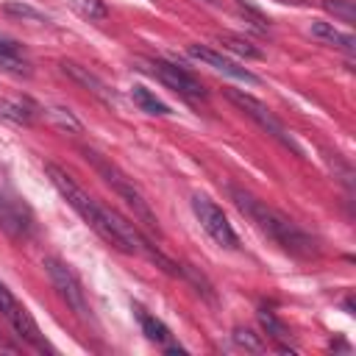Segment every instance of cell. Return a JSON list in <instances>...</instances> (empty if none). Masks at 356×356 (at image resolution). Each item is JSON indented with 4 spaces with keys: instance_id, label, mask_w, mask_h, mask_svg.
Segmentation results:
<instances>
[{
    "instance_id": "6da1fadb",
    "label": "cell",
    "mask_w": 356,
    "mask_h": 356,
    "mask_svg": "<svg viewBox=\"0 0 356 356\" xmlns=\"http://www.w3.org/2000/svg\"><path fill=\"white\" fill-rule=\"evenodd\" d=\"M44 172H47V178L53 181V186L61 192V197L83 217V222H89V228L100 236V239H106L111 248H117L120 253H139V239H142V234L125 220V217H120L114 209H108V206H100L86 189H81L78 184H75V178L67 172V170H61L58 164H44Z\"/></svg>"
},
{
    "instance_id": "7a4b0ae2",
    "label": "cell",
    "mask_w": 356,
    "mask_h": 356,
    "mask_svg": "<svg viewBox=\"0 0 356 356\" xmlns=\"http://www.w3.org/2000/svg\"><path fill=\"white\" fill-rule=\"evenodd\" d=\"M228 195H231L234 206H236L264 236H270L281 250H286V253H292V256H300V259H309V256L317 253V245H314V239H312L306 231H300L289 217H284L281 211H275L273 206H267L264 200H259L256 195H250L248 189H242V186H228Z\"/></svg>"
},
{
    "instance_id": "3957f363",
    "label": "cell",
    "mask_w": 356,
    "mask_h": 356,
    "mask_svg": "<svg viewBox=\"0 0 356 356\" xmlns=\"http://www.w3.org/2000/svg\"><path fill=\"white\" fill-rule=\"evenodd\" d=\"M83 153V159L97 170V175L128 203V209L134 211V217L139 220V222H145V228L147 231H153V234H161V228H159V220H156V214L150 211V206H147V200H145V195L139 192V186L117 167V164H111L108 159H103L97 150H92V147H83L81 150Z\"/></svg>"
},
{
    "instance_id": "277c9868",
    "label": "cell",
    "mask_w": 356,
    "mask_h": 356,
    "mask_svg": "<svg viewBox=\"0 0 356 356\" xmlns=\"http://www.w3.org/2000/svg\"><path fill=\"white\" fill-rule=\"evenodd\" d=\"M225 97L234 103V106H239L261 131H267L278 145H284L286 150H292L295 156H303V150H300V145L292 139V134L281 125V120L261 103V100H256L253 95H248V92H239V89H225Z\"/></svg>"
},
{
    "instance_id": "5b68a950",
    "label": "cell",
    "mask_w": 356,
    "mask_h": 356,
    "mask_svg": "<svg viewBox=\"0 0 356 356\" xmlns=\"http://www.w3.org/2000/svg\"><path fill=\"white\" fill-rule=\"evenodd\" d=\"M0 228L17 242L28 239L33 231V214L3 170H0Z\"/></svg>"
},
{
    "instance_id": "8992f818",
    "label": "cell",
    "mask_w": 356,
    "mask_h": 356,
    "mask_svg": "<svg viewBox=\"0 0 356 356\" xmlns=\"http://www.w3.org/2000/svg\"><path fill=\"white\" fill-rule=\"evenodd\" d=\"M44 270H47V278H50V284L56 286L58 298L67 303V309L75 312L81 320H89V300H86V292H83L78 275L72 273V267L64 264V261L56 259V256H47V259H44Z\"/></svg>"
},
{
    "instance_id": "52a82bcc",
    "label": "cell",
    "mask_w": 356,
    "mask_h": 356,
    "mask_svg": "<svg viewBox=\"0 0 356 356\" xmlns=\"http://www.w3.org/2000/svg\"><path fill=\"white\" fill-rule=\"evenodd\" d=\"M192 211H195L200 228H203L220 248H225V250H236V248H239V236L234 234L228 217L222 214V209H220L214 200H209L206 195H192Z\"/></svg>"
},
{
    "instance_id": "ba28073f",
    "label": "cell",
    "mask_w": 356,
    "mask_h": 356,
    "mask_svg": "<svg viewBox=\"0 0 356 356\" xmlns=\"http://www.w3.org/2000/svg\"><path fill=\"white\" fill-rule=\"evenodd\" d=\"M0 314L8 320V325L17 331L19 339H25L31 348L36 350H50V345L44 342V337L39 334V325L33 323V317L28 314L25 306H19V300L11 295V289L0 281Z\"/></svg>"
},
{
    "instance_id": "9c48e42d",
    "label": "cell",
    "mask_w": 356,
    "mask_h": 356,
    "mask_svg": "<svg viewBox=\"0 0 356 356\" xmlns=\"http://www.w3.org/2000/svg\"><path fill=\"white\" fill-rule=\"evenodd\" d=\"M142 64H145V70H147L150 75H156L164 86H170V89L178 92L181 97L206 100L203 83H200L192 72H186L184 67H178V64H172V61H164V58H147V61H142Z\"/></svg>"
},
{
    "instance_id": "30bf717a",
    "label": "cell",
    "mask_w": 356,
    "mask_h": 356,
    "mask_svg": "<svg viewBox=\"0 0 356 356\" xmlns=\"http://www.w3.org/2000/svg\"><path fill=\"white\" fill-rule=\"evenodd\" d=\"M186 53H189L192 58H200L203 64L214 67V70L222 72V75H231V78L245 81V83H259V78H256L250 70L239 67L234 58H225L222 53H217V50H211V47H206V44H186Z\"/></svg>"
},
{
    "instance_id": "8fae6325",
    "label": "cell",
    "mask_w": 356,
    "mask_h": 356,
    "mask_svg": "<svg viewBox=\"0 0 356 356\" xmlns=\"http://www.w3.org/2000/svg\"><path fill=\"white\" fill-rule=\"evenodd\" d=\"M58 67H61V72H64L70 81H75L78 86H83L86 92H92L95 97H100L103 103H111V100H114L111 89H108L95 72H89V67H83V64H78V61H67V58H64Z\"/></svg>"
},
{
    "instance_id": "7c38bea8",
    "label": "cell",
    "mask_w": 356,
    "mask_h": 356,
    "mask_svg": "<svg viewBox=\"0 0 356 356\" xmlns=\"http://www.w3.org/2000/svg\"><path fill=\"white\" fill-rule=\"evenodd\" d=\"M0 70L3 72H11V75H31V64L22 53V44L8 39V36H0Z\"/></svg>"
},
{
    "instance_id": "4fadbf2b",
    "label": "cell",
    "mask_w": 356,
    "mask_h": 356,
    "mask_svg": "<svg viewBox=\"0 0 356 356\" xmlns=\"http://www.w3.org/2000/svg\"><path fill=\"white\" fill-rule=\"evenodd\" d=\"M312 36L314 39H320L323 44H331V47H339V50H345V53H353V47H356V39L350 36V33H345V31H339V28H334L331 22H312Z\"/></svg>"
},
{
    "instance_id": "5bb4252c",
    "label": "cell",
    "mask_w": 356,
    "mask_h": 356,
    "mask_svg": "<svg viewBox=\"0 0 356 356\" xmlns=\"http://www.w3.org/2000/svg\"><path fill=\"white\" fill-rule=\"evenodd\" d=\"M0 117L17 122V125H31L36 117V106L31 100H19V97H3L0 100Z\"/></svg>"
},
{
    "instance_id": "9a60e30c",
    "label": "cell",
    "mask_w": 356,
    "mask_h": 356,
    "mask_svg": "<svg viewBox=\"0 0 356 356\" xmlns=\"http://www.w3.org/2000/svg\"><path fill=\"white\" fill-rule=\"evenodd\" d=\"M131 97H134V103H136L145 114H153V117H167V114H170V106H167L164 100H159L150 89L139 86V83L131 89Z\"/></svg>"
},
{
    "instance_id": "2e32d148",
    "label": "cell",
    "mask_w": 356,
    "mask_h": 356,
    "mask_svg": "<svg viewBox=\"0 0 356 356\" xmlns=\"http://www.w3.org/2000/svg\"><path fill=\"white\" fill-rule=\"evenodd\" d=\"M139 323H142V331H145V337H147L150 342L170 345L172 334H170V328H167L159 317H153V314H147V312H142V309H139Z\"/></svg>"
},
{
    "instance_id": "e0dca14e",
    "label": "cell",
    "mask_w": 356,
    "mask_h": 356,
    "mask_svg": "<svg viewBox=\"0 0 356 356\" xmlns=\"http://www.w3.org/2000/svg\"><path fill=\"white\" fill-rule=\"evenodd\" d=\"M217 42H220L225 50H234V53H239V56H245V58H261V50H259V47H253L248 39H239V36L222 33V36H217Z\"/></svg>"
},
{
    "instance_id": "ac0fdd59",
    "label": "cell",
    "mask_w": 356,
    "mask_h": 356,
    "mask_svg": "<svg viewBox=\"0 0 356 356\" xmlns=\"http://www.w3.org/2000/svg\"><path fill=\"white\" fill-rule=\"evenodd\" d=\"M259 323H261V328L273 337V339H278V342H284V339H289V331H286V325L273 314V312H267V309H259Z\"/></svg>"
},
{
    "instance_id": "d6986e66",
    "label": "cell",
    "mask_w": 356,
    "mask_h": 356,
    "mask_svg": "<svg viewBox=\"0 0 356 356\" xmlns=\"http://www.w3.org/2000/svg\"><path fill=\"white\" fill-rule=\"evenodd\" d=\"M323 6H325L328 14L339 17L342 22H356V8H353L350 0H323Z\"/></svg>"
},
{
    "instance_id": "ffe728a7",
    "label": "cell",
    "mask_w": 356,
    "mask_h": 356,
    "mask_svg": "<svg viewBox=\"0 0 356 356\" xmlns=\"http://www.w3.org/2000/svg\"><path fill=\"white\" fill-rule=\"evenodd\" d=\"M236 8H239V14L256 28V31H267V25H270V19L259 11V8H253L250 3H245V0H236Z\"/></svg>"
},
{
    "instance_id": "44dd1931",
    "label": "cell",
    "mask_w": 356,
    "mask_h": 356,
    "mask_svg": "<svg viewBox=\"0 0 356 356\" xmlns=\"http://www.w3.org/2000/svg\"><path fill=\"white\" fill-rule=\"evenodd\" d=\"M75 8L89 19H106L108 17V8L103 6V0H75Z\"/></svg>"
},
{
    "instance_id": "7402d4cb",
    "label": "cell",
    "mask_w": 356,
    "mask_h": 356,
    "mask_svg": "<svg viewBox=\"0 0 356 356\" xmlns=\"http://www.w3.org/2000/svg\"><path fill=\"white\" fill-rule=\"evenodd\" d=\"M3 11H6V14H11V17H22V19H33V22H44V14H39L36 8L22 6V3H6V6H3Z\"/></svg>"
},
{
    "instance_id": "603a6c76",
    "label": "cell",
    "mask_w": 356,
    "mask_h": 356,
    "mask_svg": "<svg viewBox=\"0 0 356 356\" xmlns=\"http://www.w3.org/2000/svg\"><path fill=\"white\" fill-rule=\"evenodd\" d=\"M234 339H236L242 348H248V350H256V353L261 350V342H259V339L253 337V331H248V328H236V331H234Z\"/></svg>"
},
{
    "instance_id": "cb8c5ba5",
    "label": "cell",
    "mask_w": 356,
    "mask_h": 356,
    "mask_svg": "<svg viewBox=\"0 0 356 356\" xmlns=\"http://www.w3.org/2000/svg\"><path fill=\"white\" fill-rule=\"evenodd\" d=\"M50 114H53V117H56V120H58V122H61L64 128H67V125H70V128H75V131L81 128V125H78V122L72 120V114H70V111H64V108H53Z\"/></svg>"
},
{
    "instance_id": "d4e9b609",
    "label": "cell",
    "mask_w": 356,
    "mask_h": 356,
    "mask_svg": "<svg viewBox=\"0 0 356 356\" xmlns=\"http://www.w3.org/2000/svg\"><path fill=\"white\" fill-rule=\"evenodd\" d=\"M0 353H11V356H14V353H19V348H17L14 342H8V339L0 337Z\"/></svg>"
},
{
    "instance_id": "484cf974",
    "label": "cell",
    "mask_w": 356,
    "mask_h": 356,
    "mask_svg": "<svg viewBox=\"0 0 356 356\" xmlns=\"http://www.w3.org/2000/svg\"><path fill=\"white\" fill-rule=\"evenodd\" d=\"M209 3H214V0H209Z\"/></svg>"
}]
</instances>
